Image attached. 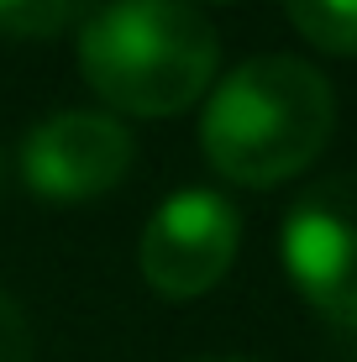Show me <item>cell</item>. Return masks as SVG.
Here are the masks:
<instances>
[{
  "label": "cell",
  "instance_id": "cell-1",
  "mask_svg": "<svg viewBox=\"0 0 357 362\" xmlns=\"http://www.w3.org/2000/svg\"><path fill=\"white\" fill-rule=\"evenodd\" d=\"M336 127V95L326 74L289 53H268L231 69L205 105L200 142L231 184H284L315 163Z\"/></svg>",
  "mask_w": 357,
  "mask_h": 362
},
{
  "label": "cell",
  "instance_id": "cell-2",
  "mask_svg": "<svg viewBox=\"0 0 357 362\" xmlns=\"http://www.w3.org/2000/svg\"><path fill=\"white\" fill-rule=\"evenodd\" d=\"M216 27L184 0H110L79 27V74L131 116H179L216 79Z\"/></svg>",
  "mask_w": 357,
  "mask_h": 362
},
{
  "label": "cell",
  "instance_id": "cell-3",
  "mask_svg": "<svg viewBox=\"0 0 357 362\" xmlns=\"http://www.w3.org/2000/svg\"><path fill=\"white\" fill-rule=\"evenodd\" d=\"M284 268L321 315L357 326V173L300 194L284 221Z\"/></svg>",
  "mask_w": 357,
  "mask_h": 362
},
{
  "label": "cell",
  "instance_id": "cell-4",
  "mask_svg": "<svg viewBox=\"0 0 357 362\" xmlns=\"http://www.w3.org/2000/svg\"><path fill=\"white\" fill-rule=\"evenodd\" d=\"M237 257V210L216 189H184L153 210L142 226L137 263L142 279L168 299H194L216 289Z\"/></svg>",
  "mask_w": 357,
  "mask_h": 362
},
{
  "label": "cell",
  "instance_id": "cell-5",
  "mask_svg": "<svg viewBox=\"0 0 357 362\" xmlns=\"http://www.w3.org/2000/svg\"><path fill=\"white\" fill-rule=\"evenodd\" d=\"M131 158V132L100 110H64L47 116L42 127L21 142V179L42 199H100L127 179Z\"/></svg>",
  "mask_w": 357,
  "mask_h": 362
},
{
  "label": "cell",
  "instance_id": "cell-6",
  "mask_svg": "<svg viewBox=\"0 0 357 362\" xmlns=\"http://www.w3.org/2000/svg\"><path fill=\"white\" fill-rule=\"evenodd\" d=\"M294 32L321 53L357 58V0H284Z\"/></svg>",
  "mask_w": 357,
  "mask_h": 362
},
{
  "label": "cell",
  "instance_id": "cell-7",
  "mask_svg": "<svg viewBox=\"0 0 357 362\" xmlns=\"http://www.w3.org/2000/svg\"><path fill=\"white\" fill-rule=\"evenodd\" d=\"M95 0H0V32L6 37H58L84 27Z\"/></svg>",
  "mask_w": 357,
  "mask_h": 362
},
{
  "label": "cell",
  "instance_id": "cell-8",
  "mask_svg": "<svg viewBox=\"0 0 357 362\" xmlns=\"http://www.w3.org/2000/svg\"><path fill=\"white\" fill-rule=\"evenodd\" d=\"M0 362H32V331L16 299L0 294Z\"/></svg>",
  "mask_w": 357,
  "mask_h": 362
},
{
  "label": "cell",
  "instance_id": "cell-9",
  "mask_svg": "<svg viewBox=\"0 0 357 362\" xmlns=\"http://www.w3.org/2000/svg\"><path fill=\"white\" fill-rule=\"evenodd\" d=\"M194 362H242V357H194Z\"/></svg>",
  "mask_w": 357,
  "mask_h": 362
}]
</instances>
